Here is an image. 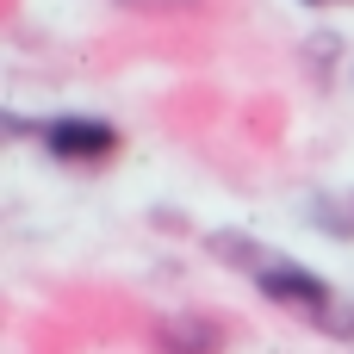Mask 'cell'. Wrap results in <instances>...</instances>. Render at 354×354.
<instances>
[{"instance_id": "6da1fadb", "label": "cell", "mask_w": 354, "mask_h": 354, "mask_svg": "<svg viewBox=\"0 0 354 354\" xmlns=\"http://www.w3.org/2000/svg\"><path fill=\"white\" fill-rule=\"evenodd\" d=\"M212 255L230 261L236 274H249L268 305L305 317L311 330H324V336H354V305L324 280V274H311L305 261H292V255H280V249H268V243H255V236H236V230H218V236H212Z\"/></svg>"}, {"instance_id": "7a4b0ae2", "label": "cell", "mask_w": 354, "mask_h": 354, "mask_svg": "<svg viewBox=\"0 0 354 354\" xmlns=\"http://www.w3.org/2000/svg\"><path fill=\"white\" fill-rule=\"evenodd\" d=\"M37 143L44 156L68 162V168H93V162H112L118 156V131L106 118H87V112H62V118H44L37 124Z\"/></svg>"}, {"instance_id": "3957f363", "label": "cell", "mask_w": 354, "mask_h": 354, "mask_svg": "<svg viewBox=\"0 0 354 354\" xmlns=\"http://www.w3.org/2000/svg\"><path fill=\"white\" fill-rule=\"evenodd\" d=\"M156 342H162L168 354H218L224 336H218L212 324H199V317H168V324L156 330Z\"/></svg>"}, {"instance_id": "277c9868", "label": "cell", "mask_w": 354, "mask_h": 354, "mask_svg": "<svg viewBox=\"0 0 354 354\" xmlns=\"http://www.w3.org/2000/svg\"><path fill=\"white\" fill-rule=\"evenodd\" d=\"M311 224H317L324 236H342V243H348L354 236V187L348 193H317V199H311Z\"/></svg>"}, {"instance_id": "5b68a950", "label": "cell", "mask_w": 354, "mask_h": 354, "mask_svg": "<svg viewBox=\"0 0 354 354\" xmlns=\"http://www.w3.org/2000/svg\"><path fill=\"white\" fill-rule=\"evenodd\" d=\"M305 6H336V0H305Z\"/></svg>"}]
</instances>
